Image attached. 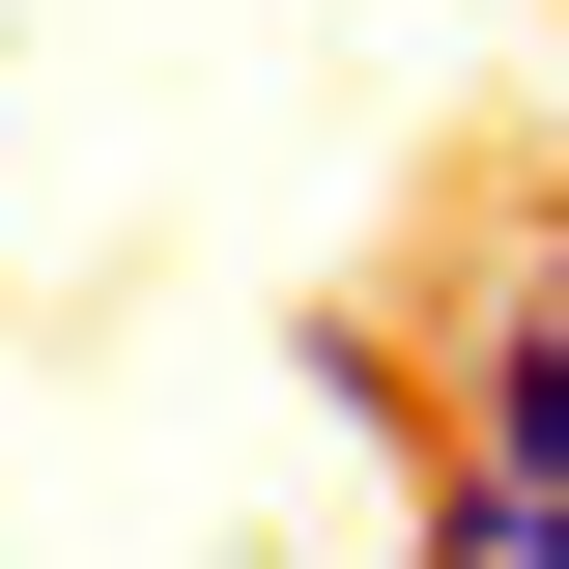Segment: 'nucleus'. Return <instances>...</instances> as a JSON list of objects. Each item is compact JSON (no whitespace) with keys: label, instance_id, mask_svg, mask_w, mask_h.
I'll use <instances>...</instances> for the list:
<instances>
[{"label":"nucleus","instance_id":"f257e3e1","mask_svg":"<svg viewBox=\"0 0 569 569\" xmlns=\"http://www.w3.org/2000/svg\"><path fill=\"white\" fill-rule=\"evenodd\" d=\"M456 485L569 569V342H456Z\"/></svg>","mask_w":569,"mask_h":569},{"label":"nucleus","instance_id":"f03ea898","mask_svg":"<svg viewBox=\"0 0 569 569\" xmlns=\"http://www.w3.org/2000/svg\"><path fill=\"white\" fill-rule=\"evenodd\" d=\"M485 342H569V228H512V257H485Z\"/></svg>","mask_w":569,"mask_h":569}]
</instances>
